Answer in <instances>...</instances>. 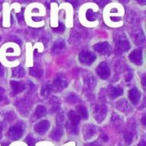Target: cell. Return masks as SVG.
I'll return each instance as SVG.
<instances>
[{
	"label": "cell",
	"mask_w": 146,
	"mask_h": 146,
	"mask_svg": "<svg viewBox=\"0 0 146 146\" xmlns=\"http://www.w3.org/2000/svg\"><path fill=\"white\" fill-rule=\"evenodd\" d=\"M124 139H125V142L129 145L132 142V140H133V135L131 133V132H126L124 135Z\"/></svg>",
	"instance_id": "cb8c5ba5"
},
{
	"label": "cell",
	"mask_w": 146,
	"mask_h": 146,
	"mask_svg": "<svg viewBox=\"0 0 146 146\" xmlns=\"http://www.w3.org/2000/svg\"><path fill=\"white\" fill-rule=\"evenodd\" d=\"M25 142L28 145V146H34V144H35V139L32 136L29 135L25 139Z\"/></svg>",
	"instance_id": "d4e9b609"
},
{
	"label": "cell",
	"mask_w": 146,
	"mask_h": 146,
	"mask_svg": "<svg viewBox=\"0 0 146 146\" xmlns=\"http://www.w3.org/2000/svg\"><path fill=\"white\" fill-rule=\"evenodd\" d=\"M52 90V85H50V84H45L44 86L42 87L41 88V95L43 96V97H47Z\"/></svg>",
	"instance_id": "7402d4cb"
},
{
	"label": "cell",
	"mask_w": 146,
	"mask_h": 146,
	"mask_svg": "<svg viewBox=\"0 0 146 146\" xmlns=\"http://www.w3.org/2000/svg\"><path fill=\"white\" fill-rule=\"evenodd\" d=\"M121 2H123V3H126V2H128L129 0H119Z\"/></svg>",
	"instance_id": "74e56055"
},
{
	"label": "cell",
	"mask_w": 146,
	"mask_h": 146,
	"mask_svg": "<svg viewBox=\"0 0 146 146\" xmlns=\"http://www.w3.org/2000/svg\"><path fill=\"white\" fill-rule=\"evenodd\" d=\"M1 39H2V38H1V36H0V41H1Z\"/></svg>",
	"instance_id": "ab89813d"
},
{
	"label": "cell",
	"mask_w": 146,
	"mask_h": 146,
	"mask_svg": "<svg viewBox=\"0 0 146 146\" xmlns=\"http://www.w3.org/2000/svg\"><path fill=\"white\" fill-rule=\"evenodd\" d=\"M68 117L70 120V123L68 124V126L70 128V130L72 133L76 134L77 133V125L80 122V116L75 111L68 112Z\"/></svg>",
	"instance_id": "6da1fadb"
},
{
	"label": "cell",
	"mask_w": 146,
	"mask_h": 146,
	"mask_svg": "<svg viewBox=\"0 0 146 146\" xmlns=\"http://www.w3.org/2000/svg\"><path fill=\"white\" fill-rule=\"evenodd\" d=\"M17 17H18V20L19 21H23V18H24V17H23V14L21 12V13H18L17 14Z\"/></svg>",
	"instance_id": "4dcf8cb0"
},
{
	"label": "cell",
	"mask_w": 146,
	"mask_h": 146,
	"mask_svg": "<svg viewBox=\"0 0 146 146\" xmlns=\"http://www.w3.org/2000/svg\"><path fill=\"white\" fill-rule=\"evenodd\" d=\"M8 134H9V138L11 139H12V140H18V139H20L23 134L22 126L21 125H18V124L14 125V126L10 128Z\"/></svg>",
	"instance_id": "8992f818"
},
{
	"label": "cell",
	"mask_w": 146,
	"mask_h": 146,
	"mask_svg": "<svg viewBox=\"0 0 146 146\" xmlns=\"http://www.w3.org/2000/svg\"><path fill=\"white\" fill-rule=\"evenodd\" d=\"M130 47V44L129 41L126 40L125 36H119L118 40L116 41V46H115V50H116V53L121 54L123 52H126L129 50Z\"/></svg>",
	"instance_id": "7a4b0ae2"
},
{
	"label": "cell",
	"mask_w": 146,
	"mask_h": 146,
	"mask_svg": "<svg viewBox=\"0 0 146 146\" xmlns=\"http://www.w3.org/2000/svg\"><path fill=\"white\" fill-rule=\"evenodd\" d=\"M2 129H3V126H2V124L0 123V139L2 137Z\"/></svg>",
	"instance_id": "836d02e7"
},
{
	"label": "cell",
	"mask_w": 146,
	"mask_h": 146,
	"mask_svg": "<svg viewBox=\"0 0 146 146\" xmlns=\"http://www.w3.org/2000/svg\"><path fill=\"white\" fill-rule=\"evenodd\" d=\"M46 110L45 107L43 106H38L36 107V111H35V116L36 118H41L46 115Z\"/></svg>",
	"instance_id": "44dd1931"
},
{
	"label": "cell",
	"mask_w": 146,
	"mask_h": 146,
	"mask_svg": "<svg viewBox=\"0 0 146 146\" xmlns=\"http://www.w3.org/2000/svg\"><path fill=\"white\" fill-rule=\"evenodd\" d=\"M94 49L96 52L101 55H108L111 51V46L107 42H101L94 46Z\"/></svg>",
	"instance_id": "52a82bcc"
},
{
	"label": "cell",
	"mask_w": 146,
	"mask_h": 146,
	"mask_svg": "<svg viewBox=\"0 0 146 146\" xmlns=\"http://www.w3.org/2000/svg\"><path fill=\"white\" fill-rule=\"evenodd\" d=\"M84 146H100V144L98 143V141H94V142H91V143H88L85 145Z\"/></svg>",
	"instance_id": "f546056e"
},
{
	"label": "cell",
	"mask_w": 146,
	"mask_h": 146,
	"mask_svg": "<svg viewBox=\"0 0 146 146\" xmlns=\"http://www.w3.org/2000/svg\"><path fill=\"white\" fill-rule=\"evenodd\" d=\"M11 87L12 88L14 94H18L22 92L25 88V85L21 82H16V81H11L10 82Z\"/></svg>",
	"instance_id": "7c38bea8"
},
{
	"label": "cell",
	"mask_w": 146,
	"mask_h": 146,
	"mask_svg": "<svg viewBox=\"0 0 146 146\" xmlns=\"http://www.w3.org/2000/svg\"><path fill=\"white\" fill-rule=\"evenodd\" d=\"M4 94H5L4 89L2 88H0V102L4 99Z\"/></svg>",
	"instance_id": "f1b7e54d"
},
{
	"label": "cell",
	"mask_w": 146,
	"mask_h": 146,
	"mask_svg": "<svg viewBox=\"0 0 146 146\" xmlns=\"http://www.w3.org/2000/svg\"><path fill=\"white\" fill-rule=\"evenodd\" d=\"M145 116H144L143 118H142V123H143L144 125H145Z\"/></svg>",
	"instance_id": "8d00e7d4"
},
{
	"label": "cell",
	"mask_w": 146,
	"mask_h": 146,
	"mask_svg": "<svg viewBox=\"0 0 146 146\" xmlns=\"http://www.w3.org/2000/svg\"><path fill=\"white\" fill-rule=\"evenodd\" d=\"M129 97L130 100H131L134 104H136L139 101V100H140L141 94H140V92L139 91V90H137L136 88H132L129 91Z\"/></svg>",
	"instance_id": "5bb4252c"
},
{
	"label": "cell",
	"mask_w": 146,
	"mask_h": 146,
	"mask_svg": "<svg viewBox=\"0 0 146 146\" xmlns=\"http://www.w3.org/2000/svg\"><path fill=\"white\" fill-rule=\"evenodd\" d=\"M94 2L98 5H100V7H103L106 5L107 4H108L110 2V0H94Z\"/></svg>",
	"instance_id": "484cf974"
},
{
	"label": "cell",
	"mask_w": 146,
	"mask_h": 146,
	"mask_svg": "<svg viewBox=\"0 0 146 146\" xmlns=\"http://www.w3.org/2000/svg\"><path fill=\"white\" fill-rule=\"evenodd\" d=\"M53 85L58 90H62L68 86V81L64 75H59L55 78L53 81Z\"/></svg>",
	"instance_id": "9c48e42d"
},
{
	"label": "cell",
	"mask_w": 146,
	"mask_h": 146,
	"mask_svg": "<svg viewBox=\"0 0 146 146\" xmlns=\"http://www.w3.org/2000/svg\"><path fill=\"white\" fill-rule=\"evenodd\" d=\"M27 2H32V1H34V0H26Z\"/></svg>",
	"instance_id": "f35d334b"
},
{
	"label": "cell",
	"mask_w": 146,
	"mask_h": 146,
	"mask_svg": "<svg viewBox=\"0 0 146 146\" xmlns=\"http://www.w3.org/2000/svg\"><path fill=\"white\" fill-rule=\"evenodd\" d=\"M65 42L62 40H57L56 42H55L52 47V53L54 55L59 54L60 52H62L65 49Z\"/></svg>",
	"instance_id": "8fae6325"
},
{
	"label": "cell",
	"mask_w": 146,
	"mask_h": 146,
	"mask_svg": "<svg viewBox=\"0 0 146 146\" xmlns=\"http://www.w3.org/2000/svg\"><path fill=\"white\" fill-rule=\"evenodd\" d=\"M64 30H65V27H64V25L62 24H59V27H57V28H54L53 31L55 32H57V33H62L64 31Z\"/></svg>",
	"instance_id": "4316f807"
},
{
	"label": "cell",
	"mask_w": 146,
	"mask_h": 146,
	"mask_svg": "<svg viewBox=\"0 0 146 146\" xmlns=\"http://www.w3.org/2000/svg\"><path fill=\"white\" fill-rule=\"evenodd\" d=\"M116 107L119 110L123 112H127L128 110L129 109V106L128 104V103L125 100H120L117 103Z\"/></svg>",
	"instance_id": "ffe728a7"
},
{
	"label": "cell",
	"mask_w": 146,
	"mask_h": 146,
	"mask_svg": "<svg viewBox=\"0 0 146 146\" xmlns=\"http://www.w3.org/2000/svg\"><path fill=\"white\" fill-rule=\"evenodd\" d=\"M78 59L82 64L86 65V66H90L95 61L96 56L88 51H82L79 54Z\"/></svg>",
	"instance_id": "3957f363"
},
{
	"label": "cell",
	"mask_w": 146,
	"mask_h": 146,
	"mask_svg": "<svg viewBox=\"0 0 146 146\" xmlns=\"http://www.w3.org/2000/svg\"><path fill=\"white\" fill-rule=\"evenodd\" d=\"M96 72H97V74L100 76V78L104 80L107 79L110 75V69L106 62H101L98 66Z\"/></svg>",
	"instance_id": "277c9868"
},
{
	"label": "cell",
	"mask_w": 146,
	"mask_h": 146,
	"mask_svg": "<svg viewBox=\"0 0 146 146\" xmlns=\"http://www.w3.org/2000/svg\"><path fill=\"white\" fill-rule=\"evenodd\" d=\"M62 135H63V129L62 127V125H58L52 131V138L55 141H59L62 136Z\"/></svg>",
	"instance_id": "9a60e30c"
},
{
	"label": "cell",
	"mask_w": 146,
	"mask_h": 146,
	"mask_svg": "<svg viewBox=\"0 0 146 146\" xmlns=\"http://www.w3.org/2000/svg\"><path fill=\"white\" fill-rule=\"evenodd\" d=\"M108 92H109V95L111 97V98H116L123 94V90L118 87H110Z\"/></svg>",
	"instance_id": "2e32d148"
},
{
	"label": "cell",
	"mask_w": 146,
	"mask_h": 146,
	"mask_svg": "<svg viewBox=\"0 0 146 146\" xmlns=\"http://www.w3.org/2000/svg\"><path fill=\"white\" fill-rule=\"evenodd\" d=\"M135 1L139 2V3H141V4H145L146 2V0H135Z\"/></svg>",
	"instance_id": "e575fe53"
},
{
	"label": "cell",
	"mask_w": 146,
	"mask_h": 146,
	"mask_svg": "<svg viewBox=\"0 0 146 146\" xmlns=\"http://www.w3.org/2000/svg\"><path fill=\"white\" fill-rule=\"evenodd\" d=\"M4 75V69H3V67L0 63V77H2Z\"/></svg>",
	"instance_id": "1f68e13d"
},
{
	"label": "cell",
	"mask_w": 146,
	"mask_h": 146,
	"mask_svg": "<svg viewBox=\"0 0 146 146\" xmlns=\"http://www.w3.org/2000/svg\"><path fill=\"white\" fill-rule=\"evenodd\" d=\"M130 61L137 66H141L143 62V56H142V50L141 49H136L133 50L129 54Z\"/></svg>",
	"instance_id": "5b68a950"
},
{
	"label": "cell",
	"mask_w": 146,
	"mask_h": 146,
	"mask_svg": "<svg viewBox=\"0 0 146 146\" xmlns=\"http://www.w3.org/2000/svg\"><path fill=\"white\" fill-rule=\"evenodd\" d=\"M106 113H107V110L104 107H98L94 113L96 120H98L99 123H101L106 117Z\"/></svg>",
	"instance_id": "4fadbf2b"
},
{
	"label": "cell",
	"mask_w": 146,
	"mask_h": 146,
	"mask_svg": "<svg viewBox=\"0 0 146 146\" xmlns=\"http://www.w3.org/2000/svg\"><path fill=\"white\" fill-rule=\"evenodd\" d=\"M77 113L80 116V118L87 119L88 117V110L84 107L83 106H78L77 107Z\"/></svg>",
	"instance_id": "d6986e66"
},
{
	"label": "cell",
	"mask_w": 146,
	"mask_h": 146,
	"mask_svg": "<svg viewBox=\"0 0 146 146\" xmlns=\"http://www.w3.org/2000/svg\"><path fill=\"white\" fill-rule=\"evenodd\" d=\"M145 78H143V79H142V84H143L144 89H145Z\"/></svg>",
	"instance_id": "d590c367"
},
{
	"label": "cell",
	"mask_w": 146,
	"mask_h": 146,
	"mask_svg": "<svg viewBox=\"0 0 146 146\" xmlns=\"http://www.w3.org/2000/svg\"><path fill=\"white\" fill-rule=\"evenodd\" d=\"M66 1H68V2H70L71 4L75 8L78 6V5H79L80 3V0H66Z\"/></svg>",
	"instance_id": "83f0119b"
},
{
	"label": "cell",
	"mask_w": 146,
	"mask_h": 146,
	"mask_svg": "<svg viewBox=\"0 0 146 146\" xmlns=\"http://www.w3.org/2000/svg\"><path fill=\"white\" fill-rule=\"evenodd\" d=\"M138 146H146L145 141H144V140H141V141L139 142V145H138Z\"/></svg>",
	"instance_id": "d6a6232c"
},
{
	"label": "cell",
	"mask_w": 146,
	"mask_h": 146,
	"mask_svg": "<svg viewBox=\"0 0 146 146\" xmlns=\"http://www.w3.org/2000/svg\"><path fill=\"white\" fill-rule=\"evenodd\" d=\"M11 75L14 78H22L25 75V70L21 66H18L14 68L11 71Z\"/></svg>",
	"instance_id": "e0dca14e"
},
{
	"label": "cell",
	"mask_w": 146,
	"mask_h": 146,
	"mask_svg": "<svg viewBox=\"0 0 146 146\" xmlns=\"http://www.w3.org/2000/svg\"><path fill=\"white\" fill-rule=\"evenodd\" d=\"M43 74V69L38 66H34L30 68V75L35 78H40Z\"/></svg>",
	"instance_id": "ac0fdd59"
},
{
	"label": "cell",
	"mask_w": 146,
	"mask_h": 146,
	"mask_svg": "<svg viewBox=\"0 0 146 146\" xmlns=\"http://www.w3.org/2000/svg\"><path fill=\"white\" fill-rule=\"evenodd\" d=\"M50 126V122L47 120H42L34 125V130L36 133L40 135H44L47 132Z\"/></svg>",
	"instance_id": "ba28073f"
},
{
	"label": "cell",
	"mask_w": 146,
	"mask_h": 146,
	"mask_svg": "<svg viewBox=\"0 0 146 146\" xmlns=\"http://www.w3.org/2000/svg\"><path fill=\"white\" fill-rule=\"evenodd\" d=\"M96 132H97V129L95 125H91V124L84 125L83 129V135H84V139H89L92 138L95 135Z\"/></svg>",
	"instance_id": "30bf717a"
},
{
	"label": "cell",
	"mask_w": 146,
	"mask_h": 146,
	"mask_svg": "<svg viewBox=\"0 0 146 146\" xmlns=\"http://www.w3.org/2000/svg\"><path fill=\"white\" fill-rule=\"evenodd\" d=\"M86 18L90 21H94L97 20V14L94 12L92 9H88L86 12Z\"/></svg>",
	"instance_id": "603a6c76"
}]
</instances>
